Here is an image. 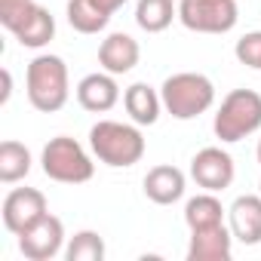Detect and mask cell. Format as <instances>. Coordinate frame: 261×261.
Wrapping results in <instances>:
<instances>
[{
	"mask_svg": "<svg viewBox=\"0 0 261 261\" xmlns=\"http://www.w3.org/2000/svg\"><path fill=\"white\" fill-rule=\"evenodd\" d=\"M25 92L34 111L40 114H56L68 105L71 98V83H68V65L62 56H34L25 71Z\"/></svg>",
	"mask_w": 261,
	"mask_h": 261,
	"instance_id": "6da1fadb",
	"label": "cell"
},
{
	"mask_svg": "<svg viewBox=\"0 0 261 261\" xmlns=\"http://www.w3.org/2000/svg\"><path fill=\"white\" fill-rule=\"evenodd\" d=\"M89 148L105 166L129 169L145 157V136H142L139 123L98 120L89 129Z\"/></svg>",
	"mask_w": 261,
	"mask_h": 261,
	"instance_id": "7a4b0ae2",
	"label": "cell"
},
{
	"mask_svg": "<svg viewBox=\"0 0 261 261\" xmlns=\"http://www.w3.org/2000/svg\"><path fill=\"white\" fill-rule=\"evenodd\" d=\"M160 98H163V108L175 120H194V117L206 114L215 105V86H212V80L206 74L178 71V74L163 80Z\"/></svg>",
	"mask_w": 261,
	"mask_h": 261,
	"instance_id": "3957f363",
	"label": "cell"
},
{
	"mask_svg": "<svg viewBox=\"0 0 261 261\" xmlns=\"http://www.w3.org/2000/svg\"><path fill=\"white\" fill-rule=\"evenodd\" d=\"M215 139H221L224 145L243 142L246 136L261 129V95L255 89H233L221 98V108L215 111L212 120Z\"/></svg>",
	"mask_w": 261,
	"mask_h": 261,
	"instance_id": "277c9868",
	"label": "cell"
},
{
	"mask_svg": "<svg viewBox=\"0 0 261 261\" xmlns=\"http://www.w3.org/2000/svg\"><path fill=\"white\" fill-rule=\"evenodd\" d=\"M40 166H43V175L59 185H83L95 172V163L89 160L83 145L71 136L49 139V145L40 154Z\"/></svg>",
	"mask_w": 261,
	"mask_h": 261,
	"instance_id": "5b68a950",
	"label": "cell"
},
{
	"mask_svg": "<svg viewBox=\"0 0 261 261\" xmlns=\"http://www.w3.org/2000/svg\"><path fill=\"white\" fill-rule=\"evenodd\" d=\"M178 22L197 34H227L240 22L237 0H178Z\"/></svg>",
	"mask_w": 261,
	"mask_h": 261,
	"instance_id": "8992f818",
	"label": "cell"
},
{
	"mask_svg": "<svg viewBox=\"0 0 261 261\" xmlns=\"http://www.w3.org/2000/svg\"><path fill=\"white\" fill-rule=\"evenodd\" d=\"M65 249V224L56 215H43L37 218L28 230L19 233V252L28 261H49Z\"/></svg>",
	"mask_w": 261,
	"mask_h": 261,
	"instance_id": "52a82bcc",
	"label": "cell"
},
{
	"mask_svg": "<svg viewBox=\"0 0 261 261\" xmlns=\"http://www.w3.org/2000/svg\"><path fill=\"white\" fill-rule=\"evenodd\" d=\"M233 175H237L233 157L227 151H221V148H203L191 160V178L203 191L218 194V191H224V188L233 185Z\"/></svg>",
	"mask_w": 261,
	"mask_h": 261,
	"instance_id": "ba28073f",
	"label": "cell"
},
{
	"mask_svg": "<svg viewBox=\"0 0 261 261\" xmlns=\"http://www.w3.org/2000/svg\"><path fill=\"white\" fill-rule=\"evenodd\" d=\"M49 209H46L43 191H37V188H13L7 194V200H4V212L0 215H4V227L19 237L22 230H28Z\"/></svg>",
	"mask_w": 261,
	"mask_h": 261,
	"instance_id": "9c48e42d",
	"label": "cell"
},
{
	"mask_svg": "<svg viewBox=\"0 0 261 261\" xmlns=\"http://www.w3.org/2000/svg\"><path fill=\"white\" fill-rule=\"evenodd\" d=\"M230 218V233L243 246H258L261 243V194H243L230 203L227 209Z\"/></svg>",
	"mask_w": 261,
	"mask_h": 261,
	"instance_id": "30bf717a",
	"label": "cell"
},
{
	"mask_svg": "<svg viewBox=\"0 0 261 261\" xmlns=\"http://www.w3.org/2000/svg\"><path fill=\"white\" fill-rule=\"evenodd\" d=\"M139 59H142L139 40L129 37V34H123V31L108 34V37L101 40V46H98V65H101L108 74H114V77L129 74V71L139 65Z\"/></svg>",
	"mask_w": 261,
	"mask_h": 261,
	"instance_id": "8fae6325",
	"label": "cell"
},
{
	"mask_svg": "<svg viewBox=\"0 0 261 261\" xmlns=\"http://www.w3.org/2000/svg\"><path fill=\"white\" fill-rule=\"evenodd\" d=\"M77 101H80V108L89 111V114H105V111H111V108L120 101V86H117L114 74H108V71L86 74V77L77 83Z\"/></svg>",
	"mask_w": 261,
	"mask_h": 261,
	"instance_id": "7c38bea8",
	"label": "cell"
},
{
	"mask_svg": "<svg viewBox=\"0 0 261 261\" xmlns=\"http://www.w3.org/2000/svg\"><path fill=\"white\" fill-rule=\"evenodd\" d=\"M233 255V233L224 224L191 230L188 261H227Z\"/></svg>",
	"mask_w": 261,
	"mask_h": 261,
	"instance_id": "4fadbf2b",
	"label": "cell"
},
{
	"mask_svg": "<svg viewBox=\"0 0 261 261\" xmlns=\"http://www.w3.org/2000/svg\"><path fill=\"white\" fill-rule=\"evenodd\" d=\"M185 172L178 166H154L145 175V197L157 206H172L185 197Z\"/></svg>",
	"mask_w": 261,
	"mask_h": 261,
	"instance_id": "5bb4252c",
	"label": "cell"
},
{
	"mask_svg": "<svg viewBox=\"0 0 261 261\" xmlns=\"http://www.w3.org/2000/svg\"><path fill=\"white\" fill-rule=\"evenodd\" d=\"M123 108L129 114V120L139 123V126H154L160 120V111H163V98L154 86L148 83H133L126 92H123Z\"/></svg>",
	"mask_w": 261,
	"mask_h": 261,
	"instance_id": "9a60e30c",
	"label": "cell"
},
{
	"mask_svg": "<svg viewBox=\"0 0 261 261\" xmlns=\"http://www.w3.org/2000/svg\"><path fill=\"white\" fill-rule=\"evenodd\" d=\"M224 212H227V209L221 206V200H218L212 191H203V194H197V197L188 200V206H185V221H188L191 230H203V227L224 224Z\"/></svg>",
	"mask_w": 261,
	"mask_h": 261,
	"instance_id": "2e32d148",
	"label": "cell"
},
{
	"mask_svg": "<svg viewBox=\"0 0 261 261\" xmlns=\"http://www.w3.org/2000/svg\"><path fill=\"white\" fill-rule=\"evenodd\" d=\"M178 19V4L172 0H139L136 4V25L148 34H160Z\"/></svg>",
	"mask_w": 261,
	"mask_h": 261,
	"instance_id": "e0dca14e",
	"label": "cell"
},
{
	"mask_svg": "<svg viewBox=\"0 0 261 261\" xmlns=\"http://www.w3.org/2000/svg\"><path fill=\"white\" fill-rule=\"evenodd\" d=\"M111 16L95 4V0H68V25L80 34H98L105 31Z\"/></svg>",
	"mask_w": 261,
	"mask_h": 261,
	"instance_id": "ac0fdd59",
	"label": "cell"
},
{
	"mask_svg": "<svg viewBox=\"0 0 261 261\" xmlns=\"http://www.w3.org/2000/svg\"><path fill=\"white\" fill-rule=\"evenodd\" d=\"M31 172V151L22 142L7 139L0 145V181L4 185H16Z\"/></svg>",
	"mask_w": 261,
	"mask_h": 261,
	"instance_id": "d6986e66",
	"label": "cell"
},
{
	"mask_svg": "<svg viewBox=\"0 0 261 261\" xmlns=\"http://www.w3.org/2000/svg\"><path fill=\"white\" fill-rule=\"evenodd\" d=\"M53 37H56V19H53L49 10H43V7H37L34 16H31V19L22 25V31L16 34V40H19L22 46H28V49H40V46H46Z\"/></svg>",
	"mask_w": 261,
	"mask_h": 261,
	"instance_id": "ffe728a7",
	"label": "cell"
},
{
	"mask_svg": "<svg viewBox=\"0 0 261 261\" xmlns=\"http://www.w3.org/2000/svg\"><path fill=\"white\" fill-rule=\"evenodd\" d=\"M105 240H101V233H95V230H80V233H74L71 240H68V246H65V258L68 261H101L105 258Z\"/></svg>",
	"mask_w": 261,
	"mask_h": 261,
	"instance_id": "44dd1931",
	"label": "cell"
},
{
	"mask_svg": "<svg viewBox=\"0 0 261 261\" xmlns=\"http://www.w3.org/2000/svg\"><path fill=\"white\" fill-rule=\"evenodd\" d=\"M34 10H37L34 0H0V25L10 34H19L22 25L34 16Z\"/></svg>",
	"mask_w": 261,
	"mask_h": 261,
	"instance_id": "7402d4cb",
	"label": "cell"
},
{
	"mask_svg": "<svg viewBox=\"0 0 261 261\" xmlns=\"http://www.w3.org/2000/svg\"><path fill=\"white\" fill-rule=\"evenodd\" d=\"M233 56H237L240 65L261 71V31H249V34H243V37L237 40V46H233Z\"/></svg>",
	"mask_w": 261,
	"mask_h": 261,
	"instance_id": "603a6c76",
	"label": "cell"
},
{
	"mask_svg": "<svg viewBox=\"0 0 261 261\" xmlns=\"http://www.w3.org/2000/svg\"><path fill=\"white\" fill-rule=\"evenodd\" d=\"M95 4H98V7H101L108 16H114V13H117L123 4H129V0H95Z\"/></svg>",
	"mask_w": 261,
	"mask_h": 261,
	"instance_id": "cb8c5ba5",
	"label": "cell"
},
{
	"mask_svg": "<svg viewBox=\"0 0 261 261\" xmlns=\"http://www.w3.org/2000/svg\"><path fill=\"white\" fill-rule=\"evenodd\" d=\"M10 95H13V74H10V71H4V95H0V105H7V101H10Z\"/></svg>",
	"mask_w": 261,
	"mask_h": 261,
	"instance_id": "d4e9b609",
	"label": "cell"
},
{
	"mask_svg": "<svg viewBox=\"0 0 261 261\" xmlns=\"http://www.w3.org/2000/svg\"><path fill=\"white\" fill-rule=\"evenodd\" d=\"M255 154H258V163H261V142H258V151H255Z\"/></svg>",
	"mask_w": 261,
	"mask_h": 261,
	"instance_id": "484cf974",
	"label": "cell"
},
{
	"mask_svg": "<svg viewBox=\"0 0 261 261\" xmlns=\"http://www.w3.org/2000/svg\"><path fill=\"white\" fill-rule=\"evenodd\" d=\"M258 194H261V181H258Z\"/></svg>",
	"mask_w": 261,
	"mask_h": 261,
	"instance_id": "4316f807",
	"label": "cell"
}]
</instances>
